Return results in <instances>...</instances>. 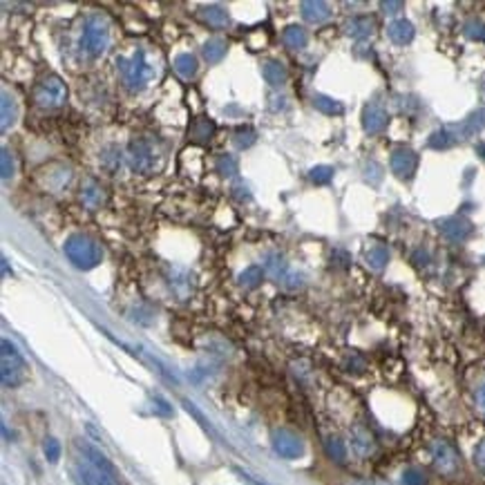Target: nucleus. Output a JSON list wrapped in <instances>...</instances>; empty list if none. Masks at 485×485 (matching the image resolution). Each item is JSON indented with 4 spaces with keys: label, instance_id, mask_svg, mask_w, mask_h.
<instances>
[{
    "label": "nucleus",
    "instance_id": "obj_9",
    "mask_svg": "<svg viewBox=\"0 0 485 485\" xmlns=\"http://www.w3.org/2000/svg\"><path fill=\"white\" fill-rule=\"evenodd\" d=\"M266 271L271 275H273L275 282H280L282 287H287V289H298L302 287V278L300 275H295L289 271L287 262H284V257L278 255V253H271L266 257Z\"/></svg>",
    "mask_w": 485,
    "mask_h": 485
},
{
    "label": "nucleus",
    "instance_id": "obj_26",
    "mask_svg": "<svg viewBox=\"0 0 485 485\" xmlns=\"http://www.w3.org/2000/svg\"><path fill=\"white\" fill-rule=\"evenodd\" d=\"M313 105L322 114H342V105L338 101H334L331 97H325V94H317V97H313Z\"/></svg>",
    "mask_w": 485,
    "mask_h": 485
},
{
    "label": "nucleus",
    "instance_id": "obj_34",
    "mask_svg": "<svg viewBox=\"0 0 485 485\" xmlns=\"http://www.w3.org/2000/svg\"><path fill=\"white\" fill-rule=\"evenodd\" d=\"M311 182L313 184H329L331 177H334V168H329V165H315V168L311 170Z\"/></svg>",
    "mask_w": 485,
    "mask_h": 485
},
{
    "label": "nucleus",
    "instance_id": "obj_30",
    "mask_svg": "<svg viewBox=\"0 0 485 485\" xmlns=\"http://www.w3.org/2000/svg\"><path fill=\"white\" fill-rule=\"evenodd\" d=\"M215 168L221 177H233L235 172H238V159H235L233 155H219L215 161Z\"/></svg>",
    "mask_w": 485,
    "mask_h": 485
},
{
    "label": "nucleus",
    "instance_id": "obj_21",
    "mask_svg": "<svg viewBox=\"0 0 485 485\" xmlns=\"http://www.w3.org/2000/svg\"><path fill=\"white\" fill-rule=\"evenodd\" d=\"M351 443H353V449H356L358 454H369L374 452V436L367 432L364 428H356L351 434Z\"/></svg>",
    "mask_w": 485,
    "mask_h": 485
},
{
    "label": "nucleus",
    "instance_id": "obj_5",
    "mask_svg": "<svg viewBox=\"0 0 485 485\" xmlns=\"http://www.w3.org/2000/svg\"><path fill=\"white\" fill-rule=\"evenodd\" d=\"M67 99V88L61 76H45L36 90H34V101H36V105H41V108H47V110H54V108H61V105L65 103Z\"/></svg>",
    "mask_w": 485,
    "mask_h": 485
},
{
    "label": "nucleus",
    "instance_id": "obj_27",
    "mask_svg": "<svg viewBox=\"0 0 485 485\" xmlns=\"http://www.w3.org/2000/svg\"><path fill=\"white\" fill-rule=\"evenodd\" d=\"M255 139H257V132L253 128H248V125H244V128H240L238 132H235V137H233V144L238 146L240 150H244V148H251L253 144H255Z\"/></svg>",
    "mask_w": 485,
    "mask_h": 485
},
{
    "label": "nucleus",
    "instance_id": "obj_35",
    "mask_svg": "<svg viewBox=\"0 0 485 485\" xmlns=\"http://www.w3.org/2000/svg\"><path fill=\"white\" fill-rule=\"evenodd\" d=\"M454 144V137L452 132H447V130H441V132H434L432 139H430V146L432 148H447Z\"/></svg>",
    "mask_w": 485,
    "mask_h": 485
},
{
    "label": "nucleus",
    "instance_id": "obj_42",
    "mask_svg": "<svg viewBox=\"0 0 485 485\" xmlns=\"http://www.w3.org/2000/svg\"><path fill=\"white\" fill-rule=\"evenodd\" d=\"M477 152H479V155L485 159V144H479V146H477Z\"/></svg>",
    "mask_w": 485,
    "mask_h": 485
},
{
    "label": "nucleus",
    "instance_id": "obj_14",
    "mask_svg": "<svg viewBox=\"0 0 485 485\" xmlns=\"http://www.w3.org/2000/svg\"><path fill=\"white\" fill-rule=\"evenodd\" d=\"M18 119V105L16 99L9 97L7 92H3V101H0V130L7 132V130L16 123Z\"/></svg>",
    "mask_w": 485,
    "mask_h": 485
},
{
    "label": "nucleus",
    "instance_id": "obj_16",
    "mask_svg": "<svg viewBox=\"0 0 485 485\" xmlns=\"http://www.w3.org/2000/svg\"><path fill=\"white\" fill-rule=\"evenodd\" d=\"M262 76L266 78L268 86H273V88H280L287 83V67H284L280 61H268L264 67H262Z\"/></svg>",
    "mask_w": 485,
    "mask_h": 485
},
{
    "label": "nucleus",
    "instance_id": "obj_33",
    "mask_svg": "<svg viewBox=\"0 0 485 485\" xmlns=\"http://www.w3.org/2000/svg\"><path fill=\"white\" fill-rule=\"evenodd\" d=\"M465 34H467L472 41L485 43V22H481V20H467L465 22Z\"/></svg>",
    "mask_w": 485,
    "mask_h": 485
},
{
    "label": "nucleus",
    "instance_id": "obj_32",
    "mask_svg": "<svg viewBox=\"0 0 485 485\" xmlns=\"http://www.w3.org/2000/svg\"><path fill=\"white\" fill-rule=\"evenodd\" d=\"M327 452H329V456L334 458V460L342 463V460H345V456H347V447H345V443H342L340 439H329L327 441Z\"/></svg>",
    "mask_w": 485,
    "mask_h": 485
},
{
    "label": "nucleus",
    "instance_id": "obj_38",
    "mask_svg": "<svg viewBox=\"0 0 485 485\" xmlns=\"http://www.w3.org/2000/svg\"><path fill=\"white\" fill-rule=\"evenodd\" d=\"M474 463L481 472H485V439L477 445L474 449Z\"/></svg>",
    "mask_w": 485,
    "mask_h": 485
},
{
    "label": "nucleus",
    "instance_id": "obj_7",
    "mask_svg": "<svg viewBox=\"0 0 485 485\" xmlns=\"http://www.w3.org/2000/svg\"><path fill=\"white\" fill-rule=\"evenodd\" d=\"M432 460L434 467L441 472V474H454L458 470V452L454 449V445H449L447 441H436L432 445Z\"/></svg>",
    "mask_w": 485,
    "mask_h": 485
},
{
    "label": "nucleus",
    "instance_id": "obj_25",
    "mask_svg": "<svg viewBox=\"0 0 485 485\" xmlns=\"http://www.w3.org/2000/svg\"><path fill=\"white\" fill-rule=\"evenodd\" d=\"M262 278H264V271H262V266H248V268H244L242 273H240V284L244 289H255L259 282H262Z\"/></svg>",
    "mask_w": 485,
    "mask_h": 485
},
{
    "label": "nucleus",
    "instance_id": "obj_37",
    "mask_svg": "<svg viewBox=\"0 0 485 485\" xmlns=\"http://www.w3.org/2000/svg\"><path fill=\"white\" fill-rule=\"evenodd\" d=\"M403 483L405 485H425V474H423L421 470L411 467V470H407L405 474H403Z\"/></svg>",
    "mask_w": 485,
    "mask_h": 485
},
{
    "label": "nucleus",
    "instance_id": "obj_6",
    "mask_svg": "<svg viewBox=\"0 0 485 485\" xmlns=\"http://www.w3.org/2000/svg\"><path fill=\"white\" fill-rule=\"evenodd\" d=\"M130 165L139 175H148L157 165V150L152 141L146 137H137L130 141Z\"/></svg>",
    "mask_w": 485,
    "mask_h": 485
},
{
    "label": "nucleus",
    "instance_id": "obj_3",
    "mask_svg": "<svg viewBox=\"0 0 485 485\" xmlns=\"http://www.w3.org/2000/svg\"><path fill=\"white\" fill-rule=\"evenodd\" d=\"M27 378H29V367L25 358H22V353L9 340H3L0 342V381H3V387L7 389L20 387Z\"/></svg>",
    "mask_w": 485,
    "mask_h": 485
},
{
    "label": "nucleus",
    "instance_id": "obj_2",
    "mask_svg": "<svg viewBox=\"0 0 485 485\" xmlns=\"http://www.w3.org/2000/svg\"><path fill=\"white\" fill-rule=\"evenodd\" d=\"M63 251H65L69 262L81 271H90L94 266H99L101 259H103V251H101L99 242L92 240L90 235H83V233L69 235V238L65 240Z\"/></svg>",
    "mask_w": 485,
    "mask_h": 485
},
{
    "label": "nucleus",
    "instance_id": "obj_8",
    "mask_svg": "<svg viewBox=\"0 0 485 485\" xmlns=\"http://www.w3.org/2000/svg\"><path fill=\"white\" fill-rule=\"evenodd\" d=\"M273 449L282 458H300L304 454V443L298 434L289 430H278L273 434Z\"/></svg>",
    "mask_w": 485,
    "mask_h": 485
},
{
    "label": "nucleus",
    "instance_id": "obj_24",
    "mask_svg": "<svg viewBox=\"0 0 485 485\" xmlns=\"http://www.w3.org/2000/svg\"><path fill=\"white\" fill-rule=\"evenodd\" d=\"M367 262H369V266L371 268H376V271H381V268H385V264L389 262V251L385 246H371L369 251H367Z\"/></svg>",
    "mask_w": 485,
    "mask_h": 485
},
{
    "label": "nucleus",
    "instance_id": "obj_12",
    "mask_svg": "<svg viewBox=\"0 0 485 485\" xmlns=\"http://www.w3.org/2000/svg\"><path fill=\"white\" fill-rule=\"evenodd\" d=\"M441 231H443V235L447 240L460 242L472 233V224L467 219H463V217H452V219H445L441 224Z\"/></svg>",
    "mask_w": 485,
    "mask_h": 485
},
{
    "label": "nucleus",
    "instance_id": "obj_23",
    "mask_svg": "<svg viewBox=\"0 0 485 485\" xmlns=\"http://www.w3.org/2000/svg\"><path fill=\"white\" fill-rule=\"evenodd\" d=\"M226 56V43L221 39H210L204 45V58L208 63H219L221 58Z\"/></svg>",
    "mask_w": 485,
    "mask_h": 485
},
{
    "label": "nucleus",
    "instance_id": "obj_10",
    "mask_svg": "<svg viewBox=\"0 0 485 485\" xmlns=\"http://www.w3.org/2000/svg\"><path fill=\"white\" fill-rule=\"evenodd\" d=\"M418 168V157L416 152L409 148H398L392 155V170L398 179H411L414 172Z\"/></svg>",
    "mask_w": 485,
    "mask_h": 485
},
{
    "label": "nucleus",
    "instance_id": "obj_40",
    "mask_svg": "<svg viewBox=\"0 0 485 485\" xmlns=\"http://www.w3.org/2000/svg\"><path fill=\"white\" fill-rule=\"evenodd\" d=\"M94 481H97V485H114L112 479H110L108 474H103V472H99V474L94 477Z\"/></svg>",
    "mask_w": 485,
    "mask_h": 485
},
{
    "label": "nucleus",
    "instance_id": "obj_22",
    "mask_svg": "<svg viewBox=\"0 0 485 485\" xmlns=\"http://www.w3.org/2000/svg\"><path fill=\"white\" fill-rule=\"evenodd\" d=\"M202 16L204 20L208 22V25L212 27H224V25H228V14H226V9L219 7V5H208L202 9Z\"/></svg>",
    "mask_w": 485,
    "mask_h": 485
},
{
    "label": "nucleus",
    "instance_id": "obj_15",
    "mask_svg": "<svg viewBox=\"0 0 485 485\" xmlns=\"http://www.w3.org/2000/svg\"><path fill=\"white\" fill-rule=\"evenodd\" d=\"M387 34H389V39H392L396 45H407L414 39V25H411L409 20H405V18H398V20L389 22Z\"/></svg>",
    "mask_w": 485,
    "mask_h": 485
},
{
    "label": "nucleus",
    "instance_id": "obj_36",
    "mask_svg": "<svg viewBox=\"0 0 485 485\" xmlns=\"http://www.w3.org/2000/svg\"><path fill=\"white\" fill-rule=\"evenodd\" d=\"M45 456L50 463H58V458H61V443H58L56 439H47L45 441Z\"/></svg>",
    "mask_w": 485,
    "mask_h": 485
},
{
    "label": "nucleus",
    "instance_id": "obj_29",
    "mask_svg": "<svg viewBox=\"0 0 485 485\" xmlns=\"http://www.w3.org/2000/svg\"><path fill=\"white\" fill-rule=\"evenodd\" d=\"M483 128H485V108L479 110V112H474L463 125H460L463 135H477V132H481Z\"/></svg>",
    "mask_w": 485,
    "mask_h": 485
},
{
    "label": "nucleus",
    "instance_id": "obj_11",
    "mask_svg": "<svg viewBox=\"0 0 485 485\" xmlns=\"http://www.w3.org/2000/svg\"><path fill=\"white\" fill-rule=\"evenodd\" d=\"M387 123H389V114L381 108V105H376V103L367 105L364 112H362V125H364L367 132H369V135L383 132V130L387 128Z\"/></svg>",
    "mask_w": 485,
    "mask_h": 485
},
{
    "label": "nucleus",
    "instance_id": "obj_28",
    "mask_svg": "<svg viewBox=\"0 0 485 485\" xmlns=\"http://www.w3.org/2000/svg\"><path fill=\"white\" fill-rule=\"evenodd\" d=\"M347 32L351 34L353 39H364L371 34V20L369 18H353L349 25H347Z\"/></svg>",
    "mask_w": 485,
    "mask_h": 485
},
{
    "label": "nucleus",
    "instance_id": "obj_39",
    "mask_svg": "<svg viewBox=\"0 0 485 485\" xmlns=\"http://www.w3.org/2000/svg\"><path fill=\"white\" fill-rule=\"evenodd\" d=\"M477 400H479V409H481L483 418H485V385L479 389V396H477Z\"/></svg>",
    "mask_w": 485,
    "mask_h": 485
},
{
    "label": "nucleus",
    "instance_id": "obj_20",
    "mask_svg": "<svg viewBox=\"0 0 485 485\" xmlns=\"http://www.w3.org/2000/svg\"><path fill=\"white\" fill-rule=\"evenodd\" d=\"M81 199L83 204H86L88 208H99L103 204V188L99 184L94 182H88L86 186H83V193H81Z\"/></svg>",
    "mask_w": 485,
    "mask_h": 485
},
{
    "label": "nucleus",
    "instance_id": "obj_17",
    "mask_svg": "<svg viewBox=\"0 0 485 485\" xmlns=\"http://www.w3.org/2000/svg\"><path fill=\"white\" fill-rule=\"evenodd\" d=\"M212 135H215V123L210 119H195L191 128H188V137L197 141V144H204V141H208Z\"/></svg>",
    "mask_w": 485,
    "mask_h": 485
},
{
    "label": "nucleus",
    "instance_id": "obj_13",
    "mask_svg": "<svg viewBox=\"0 0 485 485\" xmlns=\"http://www.w3.org/2000/svg\"><path fill=\"white\" fill-rule=\"evenodd\" d=\"M300 11H302L304 20L315 22V25H317V22H325L331 16L329 5L320 3V0H304V3L300 5Z\"/></svg>",
    "mask_w": 485,
    "mask_h": 485
},
{
    "label": "nucleus",
    "instance_id": "obj_41",
    "mask_svg": "<svg viewBox=\"0 0 485 485\" xmlns=\"http://www.w3.org/2000/svg\"><path fill=\"white\" fill-rule=\"evenodd\" d=\"M383 9H387L389 14H394L396 9H403V3H383Z\"/></svg>",
    "mask_w": 485,
    "mask_h": 485
},
{
    "label": "nucleus",
    "instance_id": "obj_4",
    "mask_svg": "<svg viewBox=\"0 0 485 485\" xmlns=\"http://www.w3.org/2000/svg\"><path fill=\"white\" fill-rule=\"evenodd\" d=\"M110 43V27L108 20L101 16H92L86 20V27H83V36H81V47L86 50L90 56H101L108 50Z\"/></svg>",
    "mask_w": 485,
    "mask_h": 485
},
{
    "label": "nucleus",
    "instance_id": "obj_19",
    "mask_svg": "<svg viewBox=\"0 0 485 485\" xmlns=\"http://www.w3.org/2000/svg\"><path fill=\"white\" fill-rule=\"evenodd\" d=\"M282 41L287 47H291V50H302V47H306L309 36H306V32L300 25H289L282 32Z\"/></svg>",
    "mask_w": 485,
    "mask_h": 485
},
{
    "label": "nucleus",
    "instance_id": "obj_18",
    "mask_svg": "<svg viewBox=\"0 0 485 485\" xmlns=\"http://www.w3.org/2000/svg\"><path fill=\"white\" fill-rule=\"evenodd\" d=\"M172 65H175V72L179 74V76H184V78H193L197 74V67H199L197 65V58L193 54H188V52L177 54Z\"/></svg>",
    "mask_w": 485,
    "mask_h": 485
},
{
    "label": "nucleus",
    "instance_id": "obj_31",
    "mask_svg": "<svg viewBox=\"0 0 485 485\" xmlns=\"http://www.w3.org/2000/svg\"><path fill=\"white\" fill-rule=\"evenodd\" d=\"M14 172H16L14 155L9 152V148H3V152H0V175H3V179H9V177H14Z\"/></svg>",
    "mask_w": 485,
    "mask_h": 485
},
{
    "label": "nucleus",
    "instance_id": "obj_1",
    "mask_svg": "<svg viewBox=\"0 0 485 485\" xmlns=\"http://www.w3.org/2000/svg\"><path fill=\"white\" fill-rule=\"evenodd\" d=\"M116 67H119V72H121L123 86L130 92L144 90L148 83L152 81V76H155V67L150 65L148 56H146V50H137L132 56H128V58L119 56V58H116Z\"/></svg>",
    "mask_w": 485,
    "mask_h": 485
}]
</instances>
